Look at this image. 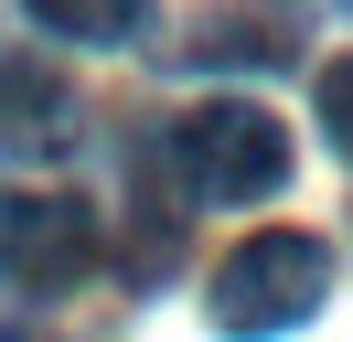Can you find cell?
Masks as SVG:
<instances>
[{
    "mask_svg": "<svg viewBox=\"0 0 353 342\" xmlns=\"http://www.w3.org/2000/svg\"><path fill=\"white\" fill-rule=\"evenodd\" d=\"M150 161L172 171L182 203H268V192L289 182V128L268 118L257 97H203V107H182V118L161 128Z\"/></svg>",
    "mask_w": 353,
    "mask_h": 342,
    "instance_id": "1",
    "label": "cell"
},
{
    "mask_svg": "<svg viewBox=\"0 0 353 342\" xmlns=\"http://www.w3.org/2000/svg\"><path fill=\"white\" fill-rule=\"evenodd\" d=\"M321 299H332V246L310 225H268V235H246V246L214 268L203 310H214L225 342H279V332H300Z\"/></svg>",
    "mask_w": 353,
    "mask_h": 342,
    "instance_id": "2",
    "label": "cell"
},
{
    "mask_svg": "<svg viewBox=\"0 0 353 342\" xmlns=\"http://www.w3.org/2000/svg\"><path fill=\"white\" fill-rule=\"evenodd\" d=\"M97 256H108V235H97V203H75V192H11L0 203V278L11 289H86Z\"/></svg>",
    "mask_w": 353,
    "mask_h": 342,
    "instance_id": "3",
    "label": "cell"
},
{
    "mask_svg": "<svg viewBox=\"0 0 353 342\" xmlns=\"http://www.w3.org/2000/svg\"><path fill=\"white\" fill-rule=\"evenodd\" d=\"M75 139V86L43 54H0V161H54Z\"/></svg>",
    "mask_w": 353,
    "mask_h": 342,
    "instance_id": "4",
    "label": "cell"
},
{
    "mask_svg": "<svg viewBox=\"0 0 353 342\" xmlns=\"http://www.w3.org/2000/svg\"><path fill=\"white\" fill-rule=\"evenodd\" d=\"M182 54L193 64H289V21L279 11H203Z\"/></svg>",
    "mask_w": 353,
    "mask_h": 342,
    "instance_id": "5",
    "label": "cell"
},
{
    "mask_svg": "<svg viewBox=\"0 0 353 342\" xmlns=\"http://www.w3.org/2000/svg\"><path fill=\"white\" fill-rule=\"evenodd\" d=\"M43 32H65V43H129V32H150V11L161 0H22Z\"/></svg>",
    "mask_w": 353,
    "mask_h": 342,
    "instance_id": "6",
    "label": "cell"
},
{
    "mask_svg": "<svg viewBox=\"0 0 353 342\" xmlns=\"http://www.w3.org/2000/svg\"><path fill=\"white\" fill-rule=\"evenodd\" d=\"M310 107H321V139L353 161V54H332L321 64V86H310Z\"/></svg>",
    "mask_w": 353,
    "mask_h": 342,
    "instance_id": "7",
    "label": "cell"
},
{
    "mask_svg": "<svg viewBox=\"0 0 353 342\" xmlns=\"http://www.w3.org/2000/svg\"><path fill=\"white\" fill-rule=\"evenodd\" d=\"M0 342H43V321H32V310H22L11 289H0Z\"/></svg>",
    "mask_w": 353,
    "mask_h": 342,
    "instance_id": "8",
    "label": "cell"
}]
</instances>
